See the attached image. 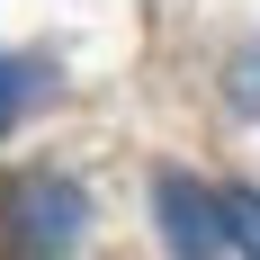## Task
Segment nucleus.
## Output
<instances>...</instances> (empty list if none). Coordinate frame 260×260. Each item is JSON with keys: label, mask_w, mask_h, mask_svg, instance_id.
<instances>
[{"label": "nucleus", "mask_w": 260, "mask_h": 260, "mask_svg": "<svg viewBox=\"0 0 260 260\" xmlns=\"http://www.w3.org/2000/svg\"><path fill=\"white\" fill-rule=\"evenodd\" d=\"M81 242H90V188L72 171L0 180V260H72Z\"/></svg>", "instance_id": "1"}, {"label": "nucleus", "mask_w": 260, "mask_h": 260, "mask_svg": "<svg viewBox=\"0 0 260 260\" xmlns=\"http://www.w3.org/2000/svg\"><path fill=\"white\" fill-rule=\"evenodd\" d=\"M153 224H161V251L171 260H234L224 242V207L198 171H153Z\"/></svg>", "instance_id": "2"}, {"label": "nucleus", "mask_w": 260, "mask_h": 260, "mask_svg": "<svg viewBox=\"0 0 260 260\" xmlns=\"http://www.w3.org/2000/svg\"><path fill=\"white\" fill-rule=\"evenodd\" d=\"M45 90H54V63H45V54H0V135L18 126Z\"/></svg>", "instance_id": "3"}, {"label": "nucleus", "mask_w": 260, "mask_h": 260, "mask_svg": "<svg viewBox=\"0 0 260 260\" xmlns=\"http://www.w3.org/2000/svg\"><path fill=\"white\" fill-rule=\"evenodd\" d=\"M215 207H224V242H234V260H260V188H251V180H224Z\"/></svg>", "instance_id": "4"}, {"label": "nucleus", "mask_w": 260, "mask_h": 260, "mask_svg": "<svg viewBox=\"0 0 260 260\" xmlns=\"http://www.w3.org/2000/svg\"><path fill=\"white\" fill-rule=\"evenodd\" d=\"M224 90H234V108H242V117H260V45H242L234 63H224Z\"/></svg>", "instance_id": "5"}]
</instances>
